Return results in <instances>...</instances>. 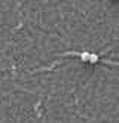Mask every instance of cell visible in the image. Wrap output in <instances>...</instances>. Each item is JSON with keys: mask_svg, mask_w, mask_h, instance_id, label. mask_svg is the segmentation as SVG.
I'll return each mask as SVG.
<instances>
[{"mask_svg": "<svg viewBox=\"0 0 119 123\" xmlns=\"http://www.w3.org/2000/svg\"><path fill=\"white\" fill-rule=\"evenodd\" d=\"M97 62H100V55L98 54H91L89 64H97Z\"/></svg>", "mask_w": 119, "mask_h": 123, "instance_id": "cell-1", "label": "cell"}]
</instances>
